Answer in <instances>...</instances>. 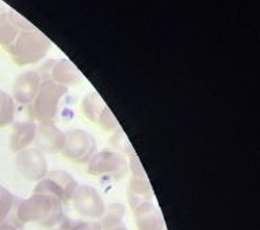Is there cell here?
<instances>
[{"instance_id":"19","label":"cell","mask_w":260,"mask_h":230,"mask_svg":"<svg viewBox=\"0 0 260 230\" xmlns=\"http://www.w3.org/2000/svg\"><path fill=\"white\" fill-rule=\"evenodd\" d=\"M71 230H102V227L98 221H79L73 223Z\"/></svg>"},{"instance_id":"11","label":"cell","mask_w":260,"mask_h":230,"mask_svg":"<svg viewBox=\"0 0 260 230\" xmlns=\"http://www.w3.org/2000/svg\"><path fill=\"white\" fill-rule=\"evenodd\" d=\"M37 123L32 121L19 122L14 126L11 137H10V148L12 152L19 153L22 150L30 148L32 142L36 141Z\"/></svg>"},{"instance_id":"17","label":"cell","mask_w":260,"mask_h":230,"mask_svg":"<svg viewBox=\"0 0 260 230\" xmlns=\"http://www.w3.org/2000/svg\"><path fill=\"white\" fill-rule=\"evenodd\" d=\"M53 77L57 81V84L60 83L61 85L76 84L77 80H79L76 72L72 68H69V67L64 68V65H60L58 68L53 71Z\"/></svg>"},{"instance_id":"21","label":"cell","mask_w":260,"mask_h":230,"mask_svg":"<svg viewBox=\"0 0 260 230\" xmlns=\"http://www.w3.org/2000/svg\"><path fill=\"white\" fill-rule=\"evenodd\" d=\"M0 230H20V226H18L15 222H11V221H3L0 223Z\"/></svg>"},{"instance_id":"15","label":"cell","mask_w":260,"mask_h":230,"mask_svg":"<svg viewBox=\"0 0 260 230\" xmlns=\"http://www.w3.org/2000/svg\"><path fill=\"white\" fill-rule=\"evenodd\" d=\"M15 118V105L8 93L0 91V127L11 125Z\"/></svg>"},{"instance_id":"7","label":"cell","mask_w":260,"mask_h":230,"mask_svg":"<svg viewBox=\"0 0 260 230\" xmlns=\"http://www.w3.org/2000/svg\"><path fill=\"white\" fill-rule=\"evenodd\" d=\"M16 168L22 178L40 182L48 175V161L40 149H26L16 154Z\"/></svg>"},{"instance_id":"2","label":"cell","mask_w":260,"mask_h":230,"mask_svg":"<svg viewBox=\"0 0 260 230\" xmlns=\"http://www.w3.org/2000/svg\"><path fill=\"white\" fill-rule=\"evenodd\" d=\"M127 168L129 166L125 156L113 150L96 152L87 162V171L89 175L110 182H118L125 178Z\"/></svg>"},{"instance_id":"9","label":"cell","mask_w":260,"mask_h":230,"mask_svg":"<svg viewBox=\"0 0 260 230\" xmlns=\"http://www.w3.org/2000/svg\"><path fill=\"white\" fill-rule=\"evenodd\" d=\"M36 142L42 153H61L62 148H64L65 133L61 132L52 122L40 123V125H37Z\"/></svg>"},{"instance_id":"10","label":"cell","mask_w":260,"mask_h":230,"mask_svg":"<svg viewBox=\"0 0 260 230\" xmlns=\"http://www.w3.org/2000/svg\"><path fill=\"white\" fill-rule=\"evenodd\" d=\"M133 211L137 230H166L161 213L152 202L141 203Z\"/></svg>"},{"instance_id":"8","label":"cell","mask_w":260,"mask_h":230,"mask_svg":"<svg viewBox=\"0 0 260 230\" xmlns=\"http://www.w3.org/2000/svg\"><path fill=\"white\" fill-rule=\"evenodd\" d=\"M81 109L83 114L89 121L101 126L105 132L119 130V125L114 114L110 111L109 107L105 105V102L102 101V97L96 92H91L84 97Z\"/></svg>"},{"instance_id":"12","label":"cell","mask_w":260,"mask_h":230,"mask_svg":"<svg viewBox=\"0 0 260 230\" xmlns=\"http://www.w3.org/2000/svg\"><path fill=\"white\" fill-rule=\"evenodd\" d=\"M40 77L36 73H26L14 85V99L20 105H30L40 91Z\"/></svg>"},{"instance_id":"14","label":"cell","mask_w":260,"mask_h":230,"mask_svg":"<svg viewBox=\"0 0 260 230\" xmlns=\"http://www.w3.org/2000/svg\"><path fill=\"white\" fill-rule=\"evenodd\" d=\"M125 206L121 203H111L106 206L105 213L101 218L102 230H109L111 227H115L118 225H122V219L125 217Z\"/></svg>"},{"instance_id":"3","label":"cell","mask_w":260,"mask_h":230,"mask_svg":"<svg viewBox=\"0 0 260 230\" xmlns=\"http://www.w3.org/2000/svg\"><path fill=\"white\" fill-rule=\"evenodd\" d=\"M67 93L65 85L57 84L54 81H45L41 84L40 91L31 105L32 118L40 123L52 122L57 117L61 97Z\"/></svg>"},{"instance_id":"1","label":"cell","mask_w":260,"mask_h":230,"mask_svg":"<svg viewBox=\"0 0 260 230\" xmlns=\"http://www.w3.org/2000/svg\"><path fill=\"white\" fill-rule=\"evenodd\" d=\"M64 215V203L50 195L32 194L16 207V218L20 223H40L52 227Z\"/></svg>"},{"instance_id":"5","label":"cell","mask_w":260,"mask_h":230,"mask_svg":"<svg viewBox=\"0 0 260 230\" xmlns=\"http://www.w3.org/2000/svg\"><path fill=\"white\" fill-rule=\"evenodd\" d=\"M77 186L79 184L73 179L72 175L65 171L57 170L48 172V175L42 180L37 183L34 194L50 195V196L60 199L62 203H69Z\"/></svg>"},{"instance_id":"22","label":"cell","mask_w":260,"mask_h":230,"mask_svg":"<svg viewBox=\"0 0 260 230\" xmlns=\"http://www.w3.org/2000/svg\"><path fill=\"white\" fill-rule=\"evenodd\" d=\"M109 230H129V229H127V227H126L125 225H118V226L111 227V229H109Z\"/></svg>"},{"instance_id":"20","label":"cell","mask_w":260,"mask_h":230,"mask_svg":"<svg viewBox=\"0 0 260 230\" xmlns=\"http://www.w3.org/2000/svg\"><path fill=\"white\" fill-rule=\"evenodd\" d=\"M73 223L75 222H73L72 219L69 218V217H67V215H64L54 226L49 227V230H71Z\"/></svg>"},{"instance_id":"18","label":"cell","mask_w":260,"mask_h":230,"mask_svg":"<svg viewBox=\"0 0 260 230\" xmlns=\"http://www.w3.org/2000/svg\"><path fill=\"white\" fill-rule=\"evenodd\" d=\"M127 166L130 167V171L133 174V178H141V179H148L146 178V174L144 168H142L141 162L138 160V157L136 154L130 156V161L127 162Z\"/></svg>"},{"instance_id":"4","label":"cell","mask_w":260,"mask_h":230,"mask_svg":"<svg viewBox=\"0 0 260 230\" xmlns=\"http://www.w3.org/2000/svg\"><path fill=\"white\" fill-rule=\"evenodd\" d=\"M69 202L80 218L84 221H98L105 213L106 205L101 192L92 186L81 184L77 186Z\"/></svg>"},{"instance_id":"16","label":"cell","mask_w":260,"mask_h":230,"mask_svg":"<svg viewBox=\"0 0 260 230\" xmlns=\"http://www.w3.org/2000/svg\"><path fill=\"white\" fill-rule=\"evenodd\" d=\"M14 203H15V196L11 194V191L0 186V223L8 219L14 209Z\"/></svg>"},{"instance_id":"13","label":"cell","mask_w":260,"mask_h":230,"mask_svg":"<svg viewBox=\"0 0 260 230\" xmlns=\"http://www.w3.org/2000/svg\"><path fill=\"white\" fill-rule=\"evenodd\" d=\"M126 194H127V202L133 210L141 203L152 202V199H153V190H152L148 179H130Z\"/></svg>"},{"instance_id":"6","label":"cell","mask_w":260,"mask_h":230,"mask_svg":"<svg viewBox=\"0 0 260 230\" xmlns=\"http://www.w3.org/2000/svg\"><path fill=\"white\" fill-rule=\"evenodd\" d=\"M62 156L77 164H87L96 153V142L89 133L81 129H72L65 133Z\"/></svg>"}]
</instances>
